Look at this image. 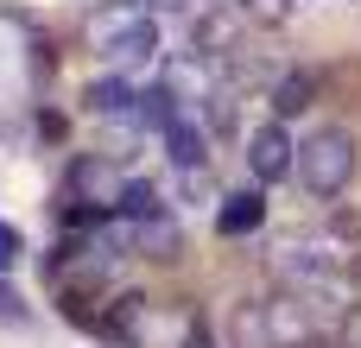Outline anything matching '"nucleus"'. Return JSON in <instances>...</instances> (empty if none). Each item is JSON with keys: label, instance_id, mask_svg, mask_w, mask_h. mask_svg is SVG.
<instances>
[{"label": "nucleus", "instance_id": "nucleus-5", "mask_svg": "<svg viewBox=\"0 0 361 348\" xmlns=\"http://www.w3.org/2000/svg\"><path fill=\"white\" fill-rule=\"evenodd\" d=\"M247 165H254V178H260V184H279V178H292V171H298V139H292L286 114L247 133Z\"/></svg>", "mask_w": 361, "mask_h": 348}, {"label": "nucleus", "instance_id": "nucleus-3", "mask_svg": "<svg viewBox=\"0 0 361 348\" xmlns=\"http://www.w3.org/2000/svg\"><path fill=\"white\" fill-rule=\"evenodd\" d=\"M89 44L108 70H146L159 57V19L146 6H108L95 25H89Z\"/></svg>", "mask_w": 361, "mask_h": 348}, {"label": "nucleus", "instance_id": "nucleus-4", "mask_svg": "<svg viewBox=\"0 0 361 348\" xmlns=\"http://www.w3.org/2000/svg\"><path fill=\"white\" fill-rule=\"evenodd\" d=\"M317 203H336L355 178V139L343 127H317L311 139H298V171H292Z\"/></svg>", "mask_w": 361, "mask_h": 348}, {"label": "nucleus", "instance_id": "nucleus-2", "mask_svg": "<svg viewBox=\"0 0 361 348\" xmlns=\"http://www.w3.org/2000/svg\"><path fill=\"white\" fill-rule=\"evenodd\" d=\"M235 348H317V323H311V292L286 285L260 304H241L235 317Z\"/></svg>", "mask_w": 361, "mask_h": 348}, {"label": "nucleus", "instance_id": "nucleus-1", "mask_svg": "<svg viewBox=\"0 0 361 348\" xmlns=\"http://www.w3.org/2000/svg\"><path fill=\"white\" fill-rule=\"evenodd\" d=\"M279 279L286 285H298V292H311V298H355L361 292V222L349 216H336V222H324V228H305V235H292L286 247H279Z\"/></svg>", "mask_w": 361, "mask_h": 348}, {"label": "nucleus", "instance_id": "nucleus-9", "mask_svg": "<svg viewBox=\"0 0 361 348\" xmlns=\"http://www.w3.org/2000/svg\"><path fill=\"white\" fill-rule=\"evenodd\" d=\"M184 348H209V336H203V330H190V336H184Z\"/></svg>", "mask_w": 361, "mask_h": 348}, {"label": "nucleus", "instance_id": "nucleus-6", "mask_svg": "<svg viewBox=\"0 0 361 348\" xmlns=\"http://www.w3.org/2000/svg\"><path fill=\"white\" fill-rule=\"evenodd\" d=\"M260 228H267V190H228L222 209H216V235L241 241V235H260Z\"/></svg>", "mask_w": 361, "mask_h": 348}, {"label": "nucleus", "instance_id": "nucleus-7", "mask_svg": "<svg viewBox=\"0 0 361 348\" xmlns=\"http://www.w3.org/2000/svg\"><path fill=\"white\" fill-rule=\"evenodd\" d=\"M273 108H279V114L311 108V76H286V82H279V95H273Z\"/></svg>", "mask_w": 361, "mask_h": 348}, {"label": "nucleus", "instance_id": "nucleus-8", "mask_svg": "<svg viewBox=\"0 0 361 348\" xmlns=\"http://www.w3.org/2000/svg\"><path fill=\"white\" fill-rule=\"evenodd\" d=\"M19 254H25V241H19V228H13V222H0V273H6V266H13Z\"/></svg>", "mask_w": 361, "mask_h": 348}]
</instances>
